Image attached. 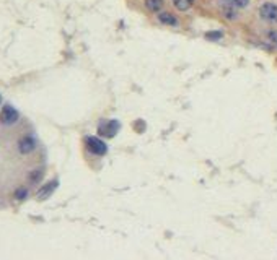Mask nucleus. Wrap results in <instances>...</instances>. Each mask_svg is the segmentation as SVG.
Segmentation results:
<instances>
[{"instance_id": "nucleus-12", "label": "nucleus", "mask_w": 277, "mask_h": 260, "mask_svg": "<svg viewBox=\"0 0 277 260\" xmlns=\"http://www.w3.org/2000/svg\"><path fill=\"white\" fill-rule=\"evenodd\" d=\"M266 39H268V42L271 44V47H276L277 49V31L276 29H271V31H268V34H266Z\"/></svg>"}, {"instance_id": "nucleus-13", "label": "nucleus", "mask_w": 277, "mask_h": 260, "mask_svg": "<svg viewBox=\"0 0 277 260\" xmlns=\"http://www.w3.org/2000/svg\"><path fill=\"white\" fill-rule=\"evenodd\" d=\"M41 177H42V169H35V171H31V174H30V182L31 184L39 182Z\"/></svg>"}, {"instance_id": "nucleus-3", "label": "nucleus", "mask_w": 277, "mask_h": 260, "mask_svg": "<svg viewBox=\"0 0 277 260\" xmlns=\"http://www.w3.org/2000/svg\"><path fill=\"white\" fill-rule=\"evenodd\" d=\"M18 117H20V114H18V111L13 108V106L5 104L2 108V113H0V122H2V124L12 125V124H15V122L18 120Z\"/></svg>"}, {"instance_id": "nucleus-15", "label": "nucleus", "mask_w": 277, "mask_h": 260, "mask_svg": "<svg viewBox=\"0 0 277 260\" xmlns=\"http://www.w3.org/2000/svg\"><path fill=\"white\" fill-rule=\"evenodd\" d=\"M26 195H28V190H26L25 187H20V189L17 190V192H15V197L20 199V200H23V199L26 197Z\"/></svg>"}, {"instance_id": "nucleus-16", "label": "nucleus", "mask_w": 277, "mask_h": 260, "mask_svg": "<svg viewBox=\"0 0 277 260\" xmlns=\"http://www.w3.org/2000/svg\"><path fill=\"white\" fill-rule=\"evenodd\" d=\"M0 103H2V96H0Z\"/></svg>"}, {"instance_id": "nucleus-7", "label": "nucleus", "mask_w": 277, "mask_h": 260, "mask_svg": "<svg viewBox=\"0 0 277 260\" xmlns=\"http://www.w3.org/2000/svg\"><path fill=\"white\" fill-rule=\"evenodd\" d=\"M158 21L162 25H168V26H178V20H176V17H174V15H172V13H168V12H160L158 13Z\"/></svg>"}, {"instance_id": "nucleus-10", "label": "nucleus", "mask_w": 277, "mask_h": 260, "mask_svg": "<svg viewBox=\"0 0 277 260\" xmlns=\"http://www.w3.org/2000/svg\"><path fill=\"white\" fill-rule=\"evenodd\" d=\"M145 7L150 10V12H160L163 7V0H145Z\"/></svg>"}, {"instance_id": "nucleus-11", "label": "nucleus", "mask_w": 277, "mask_h": 260, "mask_svg": "<svg viewBox=\"0 0 277 260\" xmlns=\"http://www.w3.org/2000/svg\"><path fill=\"white\" fill-rule=\"evenodd\" d=\"M227 5H230V7L237 8V10H242V8H246L249 5V0H223Z\"/></svg>"}, {"instance_id": "nucleus-8", "label": "nucleus", "mask_w": 277, "mask_h": 260, "mask_svg": "<svg viewBox=\"0 0 277 260\" xmlns=\"http://www.w3.org/2000/svg\"><path fill=\"white\" fill-rule=\"evenodd\" d=\"M173 5L179 12H186V10H189L194 5V0H173Z\"/></svg>"}, {"instance_id": "nucleus-14", "label": "nucleus", "mask_w": 277, "mask_h": 260, "mask_svg": "<svg viewBox=\"0 0 277 260\" xmlns=\"http://www.w3.org/2000/svg\"><path fill=\"white\" fill-rule=\"evenodd\" d=\"M222 33H220V31H214V33H207L206 34V38L207 39H214V41H218V39H222Z\"/></svg>"}, {"instance_id": "nucleus-1", "label": "nucleus", "mask_w": 277, "mask_h": 260, "mask_svg": "<svg viewBox=\"0 0 277 260\" xmlns=\"http://www.w3.org/2000/svg\"><path fill=\"white\" fill-rule=\"evenodd\" d=\"M259 17L266 23H277V5L273 2H264L259 7Z\"/></svg>"}, {"instance_id": "nucleus-9", "label": "nucleus", "mask_w": 277, "mask_h": 260, "mask_svg": "<svg viewBox=\"0 0 277 260\" xmlns=\"http://www.w3.org/2000/svg\"><path fill=\"white\" fill-rule=\"evenodd\" d=\"M238 10L237 8H233V7H230V5H223V8H222V13H223V17L225 18H228V20H237V17H238Z\"/></svg>"}, {"instance_id": "nucleus-5", "label": "nucleus", "mask_w": 277, "mask_h": 260, "mask_svg": "<svg viewBox=\"0 0 277 260\" xmlns=\"http://www.w3.org/2000/svg\"><path fill=\"white\" fill-rule=\"evenodd\" d=\"M35 148H36V142L31 135H26L18 142V150L21 155H28V153L33 151Z\"/></svg>"}, {"instance_id": "nucleus-6", "label": "nucleus", "mask_w": 277, "mask_h": 260, "mask_svg": "<svg viewBox=\"0 0 277 260\" xmlns=\"http://www.w3.org/2000/svg\"><path fill=\"white\" fill-rule=\"evenodd\" d=\"M57 185H59V180H57V179L51 180V182H47V184L44 185V187L38 190V194H36V197H38L39 200H44V199H47V197H51V194L57 189Z\"/></svg>"}, {"instance_id": "nucleus-4", "label": "nucleus", "mask_w": 277, "mask_h": 260, "mask_svg": "<svg viewBox=\"0 0 277 260\" xmlns=\"http://www.w3.org/2000/svg\"><path fill=\"white\" fill-rule=\"evenodd\" d=\"M119 129H121V124L118 120H108V122H101L100 124V129H98V132L103 137H114L116 134H118L119 132Z\"/></svg>"}, {"instance_id": "nucleus-2", "label": "nucleus", "mask_w": 277, "mask_h": 260, "mask_svg": "<svg viewBox=\"0 0 277 260\" xmlns=\"http://www.w3.org/2000/svg\"><path fill=\"white\" fill-rule=\"evenodd\" d=\"M85 143H87L88 151L97 156H103V155H106V151H108L106 143L103 140L97 139V137H87V139H85Z\"/></svg>"}]
</instances>
